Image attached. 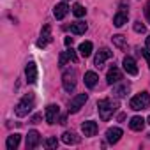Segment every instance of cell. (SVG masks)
<instances>
[{
  "mask_svg": "<svg viewBox=\"0 0 150 150\" xmlns=\"http://www.w3.org/2000/svg\"><path fill=\"white\" fill-rule=\"evenodd\" d=\"M117 108H118V103H115L113 99H101V101L97 103L99 117H101V120H104V122H108V120L113 117V113L117 111Z\"/></svg>",
  "mask_w": 150,
  "mask_h": 150,
  "instance_id": "6da1fadb",
  "label": "cell"
},
{
  "mask_svg": "<svg viewBox=\"0 0 150 150\" xmlns=\"http://www.w3.org/2000/svg\"><path fill=\"white\" fill-rule=\"evenodd\" d=\"M34 106H35V97H34V94H27L18 104H16V115L18 117H27L32 110H34Z\"/></svg>",
  "mask_w": 150,
  "mask_h": 150,
  "instance_id": "7a4b0ae2",
  "label": "cell"
},
{
  "mask_svg": "<svg viewBox=\"0 0 150 150\" xmlns=\"http://www.w3.org/2000/svg\"><path fill=\"white\" fill-rule=\"evenodd\" d=\"M148 106H150V94H148V92L136 94V96L129 101V108H131V110H134V111L146 110Z\"/></svg>",
  "mask_w": 150,
  "mask_h": 150,
  "instance_id": "3957f363",
  "label": "cell"
},
{
  "mask_svg": "<svg viewBox=\"0 0 150 150\" xmlns=\"http://www.w3.org/2000/svg\"><path fill=\"white\" fill-rule=\"evenodd\" d=\"M62 85H64V90L65 92H72L76 88V71H65L64 76H62Z\"/></svg>",
  "mask_w": 150,
  "mask_h": 150,
  "instance_id": "277c9868",
  "label": "cell"
},
{
  "mask_svg": "<svg viewBox=\"0 0 150 150\" xmlns=\"http://www.w3.org/2000/svg\"><path fill=\"white\" fill-rule=\"evenodd\" d=\"M44 117H46V122H48L50 125L57 124V122L60 120V106H58V104H50V106L46 108Z\"/></svg>",
  "mask_w": 150,
  "mask_h": 150,
  "instance_id": "5b68a950",
  "label": "cell"
},
{
  "mask_svg": "<svg viewBox=\"0 0 150 150\" xmlns=\"http://www.w3.org/2000/svg\"><path fill=\"white\" fill-rule=\"evenodd\" d=\"M87 99H88L87 94H78L76 97H72L69 103V113H78L83 108V104L87 103Z\"/></svg>",
  "mask_w": 150,
  "mask_h": 150,
  "instance_id": "8992f818",
  "label": "cell"
},
{
  "mask_svg": "<svg viewBox=\"0 0 150 150\" xmlns=\"http://www.w3.org/2000/svg\"><path fill=\"white\" fill-rule=\"evenodd\" d=\"M111 57H113V51H111L110 48H101V50H99V53H97V55H96V58H94V65L101 69V67L104 65V62H106L108 58H111Z\"/></svg>",
  "mask_w": 150,
  "mask_h": 150,
  "instance_id": "52a82bcc",
  "label": "cell"
},
{
  "mask_svg": "<svg viewBox=\"0 0 150 150\" xmlns=\"http://www.w3.org/2000/svg\"><path fill=\"white\" fill-rule=\"evenodd\" d=\"M25 76H27V81L30 85L37 83V64L35 62H28L27 67H25Z\"/></svg>",
  "mask_w": 150,
  "mask_h": 150,
  "instance_id": "ba28073f",
  "label": "cell"
},
{
  "mask_svg": "<svg viewBox=\"0 0 150 150\" xmlns=\"http://www.w3.org/2000/svg\"><path fill=\"white\" fill-rule=\"evenodd\" d=\"M122 129L120 127H110L108 131H106V141L108 143H111V145H115V143H118L120 141V138H122Z\"/></svg>",
  "mask_w": 150,
  "mask_h": 150,
  "instance_id": "9c48e42d",
  "label": "cell"
},
{
  "mask_svg": "<svg viewBox=\"0 0 150 150\" xmlns=\"http://www.w3.org/2000/svg\"><path fill=\"white\" fill-rule=\"evenodd\" d=\"M120 80H122V71L113 65V67L108 71V74H106V81H108V85H117Z\"/></svg>",
  "mask_w": 150,
  "mask_h": 150,
  "instance_id": "30bf717a",
  "label": "cell"
},
{
  "mask_svg": "<svg viewBox=\"0 0 150 150\" xmlns=\"http://www.w3.org/2000/svg\"><path fill=\"white\" fill-rule=\"evenodd\" d=\"M122 65H124V71L127 74H131V76H136V74H138V65H136V62H134L132 57H124Z\"/></svg>",
  "mask_w": 150,
  "mask_h": 150,
  "instance_id": "8fae6325",
  "label": "cell"
},
{
  "mask_svg": "<svg viewBox=\"0 0 150 150\" xmlns=\"http://www.w3.org/2000/svg\"><path fill=\"white\" fill-rule=\"evenodd\" d=\"M39 143H41V134L37 131H28V134H27V150H32V148L39 146Z\"/></svg>",
  "mask_w": 150,
  "mask_h": 150,
  "instance_id": "7c38bea8",
  "label": "cell"
},
{
  "mask_svg": "<svg viewBox=\"0 0 150 150\" xmlns=\"http://www.w3.org/2000/svg\"><path fill=\"white\" fill-rule=\"evenodd\" d=\"M97 122H94V120H87V122H83L81 124V132L85 134V136H96L97 134Z\"/></svg>",
  "mask_w": 150,
  "mask_h": 150,
  "instance_id": "4fadbf2b",
  "label": "cell"
},
{
  "mask_svg": "<svg viewBox=\"0 0 150 150\" xmlns=\"http://www.w3.org/2000/svg\"><path fill=\"white\" fill-rule=\"evenodd\" d=\"M48 42H51V27L50 25H44L42 27V32H41V39L37 41V46L39 48H44Z\"/></svg>",
  "mask_w": 150,
  "mask_h": 150,
  "instance_id": "5bb4252c",
  "label": "cell"
},
{
  "mask_svg": "<svg viewBox=\"0 0 150 150\" xmlns=\"http://www.w3.org/2000/svg\"><path fill=\"white\" fill-rule=\"evenodd\" d=\"M62 141H64L65 145H78V143H80V136H78L76 132H72V131H65V132L62 134Z\"/></svg>",
  "mask_w": 150,
  "mask_h": 150,
  "instance_id": "9a60e30c",
  "label": "cell"
},
{
  "mask_svg": "<svg viewBox=\"0 0 150 150\" xmlns=\"http://www.w3.org/2000/svg\"><path fill=\"white\" fill-rule=\"evenodd\" d=\"M67 13H69V6H67L65 2L57 4V6H55V9H53V14H55V18H57V20H64V18L67 16Z\"/></svg>",
  "mask_w": 150,
  "mask_h": 150,
  "instance_id": "2e32d148",
  "label": "cell"
},
{
  "mask_svg": "<svg viewBox=\"0 0 150 150\" xmlns=\"http://www.w3.org/2000/svg\"><path fill=\"white\" fill-rule=\"evenodd\" d=\"M127 18H129V13L122 9V11H118V13L113 16V25L120 28V27H124V25L127 23Z\"/></svg>",
  "mask_w": 150,
  "mask_h": 150,
  "instance_id": "e0dca14e",
  "label": "cell"
},
{
  "mask_svg": "<svg viewBox=\"0 0 150 150\" xmlns=\"http://www.w3.org/2000/svg\"><path fill=\"white\" fill-rule=\"evenodd\" d=\"M97 80H99L97 72H94V71H87V72H85V85H87L88 88H94V87L97 85Z\"/></svg>",
  "mask_w": 150,
  "mask_h": 150,
  "instance_id": "ac0fdd59",
  "label": "cell"
},
{
  "mask_svg": "<svg viewBox=\"0 0 150 150\" xmlns=\"http://www.w3.org/2000/svg\"><path fill=\"white\" fill-rule=\"evenodd\" d=\"M145 122H146V120H145L143 117H138V115H136V117H132V118H131V122H129V127H131L132 131H143V127H145Z\"/></svg>",
  "mask_w": 150,
  "mask_h": 150,
  "instance_id": "d6986e66",
  "label": "cell"
},
{
  "mask_svg": "<svg viewBox=\"0 0 150 150\" xmlns=\"http://www.w3.org/2000/svg\"><path fill=\"white\" fill-rule=\"evenodd\" d=\"M87 23H83V21H76V23H72L71 25V34H74V35H83L85 32H87Z\"/></svg>",
  "mask_w": 150,
  "mask_h": 150,
  "instance_id": "ffe728a7",
  "label": "cell"
},
{
  "mask_svg": "<svg viewBox=\"0 0 150 150\" xmlns=\"http://www.w3.org/2000/svg\"><path fill=\"white\" fill-rule=\"evenodd\" d=\"M20 139H21V136H20V134H11V136H7L6 148H7V150H14V148H18Z\"/></svg>",
  "mask_w": 150,
  "mask_h": 150,
  "instance_id": "44dd1931",
  "label": "cell"
},
{
  "mask_svg": "<svg viewBox=\"0 0 150 150\" xmlns=\"http://www.w3.org/2000/svg\"><path fill=\"white\" fill-rule=\"evenodd\" d=\"M92 42L90 41H85V42H81L80 44V48H78V51H80V55L83 57V58H87V57H90L92 55Z\"/></svg>",
  "mask_w": 150,
  "mask_h": 150,
  "instance_id": "7402d4cb",
  "label": "cell"
},
{
  "mask_svg": "<svg viewBox=\"0 0 150 150\" xmlns=\"http://www.w3.org/2000/svg\"><path fill=\"white\" fill-rule=\"evenodd\" d=\"M127 92H129V85H120V87H115V88H113V96L118 97V99L125 97Z\"/></svg>",
  "mask_w": 150,
  "mask_h": 150,
  "instance_id": "603a6c76",
  "label": "cell"
},
{
  "mask_svg": "<svg viewBox=\"0 0 150 150\" xmlns=\"http://www.w3.org/2000/svg\"><path fill=\"white\" fill-rule=\"evenodd\" d=\"M111 41H113V44L117 46V48H125V37L122 35V34H117V35H113L111 37Z\"/></svg>",
  "mask_w": 150,
  "mask_h": 150,
  "instance_id": "cb8c5ba5",
  "label": "cell"
},
{
  "mask_svg": "<svg viewBox=\"0 0 150 150\" xmlns=\"http://www.w3.org/2000/svg\"><path fill=\"white\" fill-rule=\"evenodd\" d=\"M85 13H87V9H85L81 4H74V6H72V14L76 16V18H81V16H85Z\"/></svg>",
  "mask_w": 150,
  "mask_h": 150,
  "instance_id": "d4e9b609",
  "label": "cell"
},
{
  "mask_svg": "<svg viewBox=\"0 0 150 150\" xmlns=\"http://www.w3.org/2000/svg\"><path fill=\"white\" fill-rule=\"evenodd\" d=\"M65 53H67V57H69V60H71L72 64H76V62H78V55H76V51L72 50V46H69V48L65 50Z\"/></svg>",
  "mask_w": 150,
  "mask_h": 150,
  "instance_id": "484cf974",
  "label": "cell"
},
{
  "mask_svg": "<svg viewBox=\"0 0 150 150\" xmlns=\"http://www.w3.org/2000/svg\"><path fill=\"white\" fill-rule=\"evenodd\" d=\"M44 146H46V148H57V146H58V139H57V138H48V139L44 141Z\"/></svg>",
  "mask_w": 150,
  "mask_h": 150,
  "instance_id": "4316f807",
  "label": "cell"
},
{
  "mask_svg": "<svg viewBox=\"0 0 150 150\" xmlns=\"http://www.w3.org/2000/svg\"><path fill=\"white\" fill-rule=\"evenodd\" d=\"M67 62H71V60H69L67 53H65V51H62V53H60V57H58V65H60V67H64Z\"/></svg>",
  "mask_w": 150,
  "mask_h": 150,
  "instance_id": "83f0119b",
  "label": "cell"
},
{
  "mask_svg": "<svg viewBox=\"0 0 150 150\" xmlns=\"http://www.w3.org/2000/svg\"><path fill=\"white\" fill-rule=\"evenodd\" d=\"M145 30H146V27H145L141 21H134V32H138V34H145Z\"/></svg>",
  "mask_w": 150,
  "mask_h": 150,
  "instance_id": "f1b7e54d",
  "label": "cell"
},
{
  "mask_svg": "<svg viewBox=\"0 0 150 150\" xmlns=\"http://www.w3.org/2000/svg\"><path fill=\"white\" fill-rule=\"evenodd\" d=\"M145 18H146V21L150 23V0L146 2V6H145Z\"/></svg>",
  "mask_w": 150,
  "mask_h": 150,
  "instance_id": "f546056e",
  "label": "cell"
},
{
  "mask_svg": "<svg viewBox=\"0 0 150 150\" xmlns=\"http://www.w3.org/2000/svg\"><path fill=\"white\" fill-rule=\"evenodd\" d=\"M41 118H42V115H39V113H37V115H34V117L30 118V122H32V124H39V120H41Z\"/></svg>",
  "mask_w": 150,
  "mask_h": 150,
  "instance_id": "4dcf8cb0",
  "label": "cell"
},
{
  "mask_svg": "<svg viewBox=\"0 0 150 150\" xmlns=\"http://www.w3.org/2000/svg\"><path fill=\"white\" fill-rule=\"evenodd\" d=\"M64 44H65L67 48H69V46H72V37H65V39H64Z\"/></svg>",
  "mask_w": 150,
  "mask_h": 150,
  "instance_id": "1f68e13d",
  "label": "cell"
},
{
  "mask_svg": "<svg viewBox=\"0 0 150 150\" xmlns=\"http://www.w3.org/2000/svg\"><path fill=\"white\" fill-rule=\"evenodd\" d=\"M141 53H143V57L146 58V64H148V69H150V53H148V51H141Z\"/></svg>",
  "mask_w": 150,
  "mask_h": 150,
  "instance_id": "d6a6232c",
  "label": "cell"
},
{
  "mask_svg": "<svg viewBox=\"0 0 150 150\" xmlns=\"http://www.w3.org/2000/svg\"><path fill=\"white\" fill-rule=\"evenodd\" d=\"M146 50H148V51H150V35H148V37H146Z\"/></svg>",
  "mask_w": 150,
  "mask_h": 150,
  "instance_id": "836d02e7",
  "label": "cell"
},
{
  "mask_svg": "<svg viewBox=\"0 0 150 150\" xmlns=\"http://www.w3.org/2000/svg\"><path fill=\"white\" fill-rule=\"evenodd\" d=\"M146 122H148V124H150V117H148V118H146Z\"/></svg>",
  "mask_w": 150,
  "mask_h": 150,
  "instance_id": "e575fe53",
  "label": "cell"
}]
</instances>
